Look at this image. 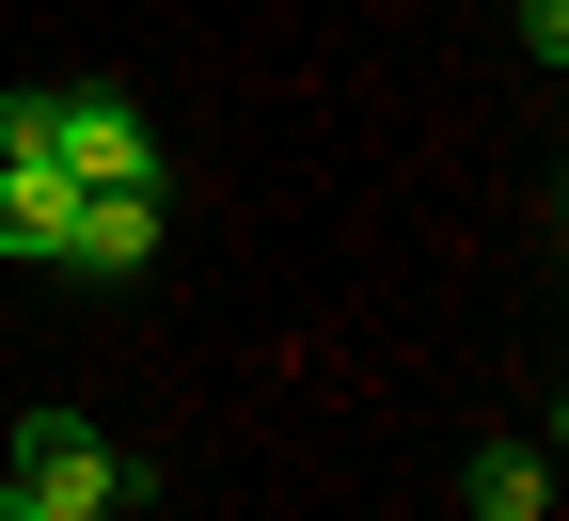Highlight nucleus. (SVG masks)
<instances>
[{"label": "nucleus", "instance_id": "nucleus-1", "mask_svg": "<svg viewBox=\"0 0 569 521\" xmlns=\"http://www.w3.org/2000/svg\"><path fill=\"white\" fill-rule=\"evenodd\" d=\"M48 142H63L80 190H159V127H142L111 80H63V96H48Z\"/></svg>", "mask_w": 569, "mask_h": 521}, {"label": "nucleus", "instance_id": "nucleus-2", "mask_svg": "<svg viewBox=\"0 0 569 521\" xmlns=\"http://www.w3.org/2000/svg\"><path fill=\"white\" fill-rule=\"evenodd\" d=\"M17 490H48V505H127V459H111V427L32 411V427H17Z\"/></svg>", "mask_w": 569, "mask_h": 521}, {"label": "nucleus", "instance_id": "nucleus-3", "mask_svg": "<svg viewBox=\"0 0 569 521\" xmlns=\"http://www.w3.org/2000/svg\"><path fill=\"white\" fill-rule=\"evenodd\" d=\"M63 269H80V284L159 269V190H80V221H63Z\"/></svg>", "mask_w": 569, "mask_h": 521}, {"label": "nucleus", "instance_id": "nucleus-4", "mask_svg": "<svg viewBox=\"0 0 569 521\" xmlns=\"http://www.w3.org/2000/svg\"><path fill=\"white\" fill-rule=\"evenodd\" d=\"M459 505H475V521H553V442H538V427H507V442H475V474H459Z\"/></svg>", "mask_w": 569, "mask_h": 521}, {"label": "nucleus", "instance_id": "nucleus-5", "mask_svg": "<svg viewBox=\"0 0 569 521\" xmlns=\"http://www.w3.org/2000/svg\"><path fill=\"white\" fill-rule=\"evenodd\" d=\"M63 221H80V174H63V159H17V174H0V253L63 269Z\"/></svg>", "mask_w": 569, "mask_h": 521}, {"label": "nucleus", "instance_id": "nucleus-6", "mask_svg": "<svg viewBox=\"0 0 569 521\" xmlns=\"http://www.w3.org/2000/svg\"><path fill=\"white\" fill-rule=\"evenodd\" d=\"M522 48H538V80L569 63V0H522Z\"/></svg>", "mask_w": 569, "mask_h": 521}, {"label": "nucleus", "instance_id": "nucleus-7", "mask_svg": "<svg viewBox=\"0 0 569 521\" xmlns=\"http://www.w3.org/2000/svg\"><path fill=\"white\" fill-rule=\"evenodd\" d=\"M32 521H127V505H48V490H32Z\"/></svg>", "mask_w": 569, "mask_h": 521}]
</instances>
